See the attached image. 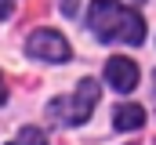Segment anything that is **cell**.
Listing matches in <instances>:
<instances>
[{
  "instance_id": "1",
  "label": "cell",
  "mask_w": 156,
  "mask_h": 145,
  "mask_svg": "<svg viewBox=\"0 0 156 145\" xmlns=\"http://www.w3.org/2000/svg\"><path fill=\"white\" fill-rule=\"evenodd\" d=\"M87 26L98 40H120V44H145V18L116 0H91Z\"/></svg>"
},
{
  "instance_id": "2",
  "label": "cell",
  "mask_w": 156,
  "mask_h": 145,
  "mask_svg": "<svg viewBox=\"0 0 156 145\" xmlns=\"http://www.w3.org/2000/svg\"><path fill=\"white\" fill-rule=\"evenodd\" d=\"M94 105H98V83L94 80H80L76 91L69 94V98H58V102H51V116L58 120V123H66V127H76V123H83L91 112H94Z\"/></svg>"
},
{
  "instance_id": "3",
  "label": "cell",
  "mask_w": 156,
  "mask_h": 145,
  "mask_svg": "<svg viewBox=\"0 0 156 145\" xmlns=\"http://www.w3.org/2000/svg\"><path fill=\"white\" fill-rule=\"evenodd\" d=\"M29 55L33 58H44V62H66L73 51H69V40L62 33H55V29H37V33L29 36Z\"/></svg>"
},
{
  "instance_id": "4",
  "label": "cell",
  "mask_w": 156,
  "mask_h": 145,
  "mask_svg": "<svg viewBox=\"0 0 156 145\" xmlns=\"http://www.w3.org/2000/svg\"><path fill=\"white\" fill-rule=\"evenodd\" d=\"M105 80L116 87L120 94H131L138 87V65L131 58H109L105 62Z\"/></svg>"
},
{
  "instance_id": "5",
  "label": "cell",
  "mask_w": 156,
  "mask_h": 145,
  "mask_svg": "<svg viewBox=\"0 0 156 145\" xmlns=\"http://www.w3.org/2000/svg\"><path fill=\"white\" fill-rule=\"evenodd\" d=\"M113 127H116V131H138V127H145V109L134 105V102L116 105V112H113Z\"/></svg>"
},
{
  "instance_id": "6",
  "label": "cell",
  "mask_w": 156,
  "mask_h": 145,
  "mask_svg": "<svg viewBox=\"0 0 156 145\" xmlns=\"http://www.w3.org/2000/svg\"><path fill=\"white\" fill-rule=\"evenodd\" d=\"M7 145H47V138H44V131H40V127H22V131H18V138H15V142H7Z\"/></svg>"
},
{
  "instance_id": "7",
  "label": "cell",
  "mask_w": 156,
  "mask_h": 145,
  "mask_svg": "<svg viewBox=\"0 0 156 145\" xmlns=\"http://www.w3.org/2000/svg\"><path fill=\"white\" fill-rule=\"evenodd\" d=\"M15 4H18V0H0V18H11V11H15Z\"/></svg>"
},
{
  "instance_id": "8",
  "label": "cell",
  "mask_w": 156,
  "mask_h": 145,
  "mask_svg": "<svg viewBox=\"0 0 156 145\" xmlns=\"http://www.w3.org/2000/svg\"><path fill=\"white\" fill-rule=\"evenodd\" d=\"M73 7H76V0H66V15H76Z\"/></svg>"
},
{
  "instance_id": "9",
  "label": "cell",
  "mask_w": 156,
  "mask_h": 145,
  "mask_svg": "<svg viewBox=\"0 0 156 145\" xmlns=\"http://www.w3.org/2000/svg\"><path fill=\"white\" fill-rule=\"evenodd\" d=\"M0 102H4V80H0Z\"/></svg>"
}]
</instances>
